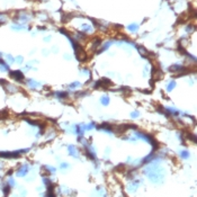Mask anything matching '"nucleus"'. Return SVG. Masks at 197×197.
Returning a JSON list of instances; mask_svg holds the SVG:
<instances>
[{"instance_id":"f257e3e1","label":"nucleus","mask_w":197,"mask_h":197,"mask_svg":"<svg viewBox=\"0 0 197 197\" xmlns=\"http://www.w3.org/2000/svg\"><path fill=\"white\" fill-rule=\"evenodd\" d=\"M11 76L14 77L16 80H22L23 78H24V76H23L22 73H20V71H14V72H11Z\"/></svg>"}]
</instances>
